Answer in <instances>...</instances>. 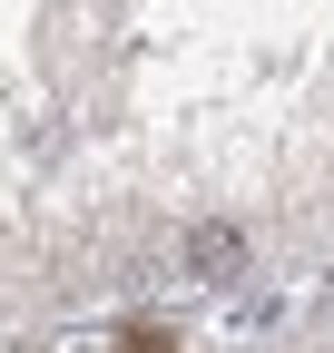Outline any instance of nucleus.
Masks as SVG:
<instances>
[{
    "label": "nucleus",
    "mask_w": 334,
    "mask_h": 353,
    "mask_svg": "<svg viewBox=\"0 0 334 353\" xmlns=\"http://www.w3.org/2000/svg\"><path fill=\"white\" fill-rule=\"evenodd\" d=\"M197 265H206V275H226V265H236V226H206V236H197Z\"/></svg>",
    "instance_id": "1"
}]
</instances>
